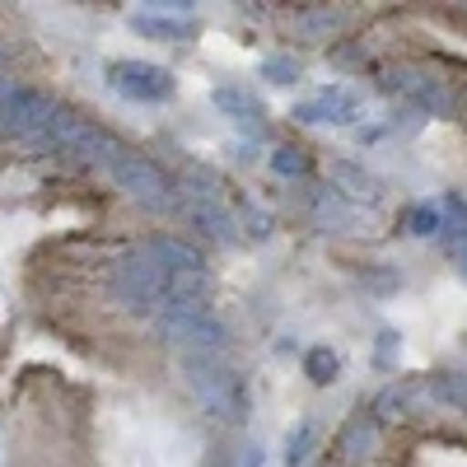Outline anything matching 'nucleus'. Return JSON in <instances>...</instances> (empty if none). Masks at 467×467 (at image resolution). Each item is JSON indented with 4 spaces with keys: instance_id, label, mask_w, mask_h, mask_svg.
I'll list each match as a JSON object with an SVG mask.
<instances>
[{
    "instance_id": "obj_14",
    "label": "nucleus",
    "mask_w": 467,
    "mask_h": 467,
    "mask_svg": "<svg viewBox=\"0 0 467 467\" xmlns=\"http://www.w3.org/2000/svg\"><path fill=\"white\" fill-rule=\"evenodd\" d=\"M140 37H160V43H192L197 37V19H169V15H131L127 19Z\"/></svg>"
},
{
    "instance_id": "obj_12",
    "label": "nucleus",
    "mask_w": 467,
    "mask_h": 467,
    "mask_svg": "<svg viewBox=\"0 0 467 467\" xmlns=\"http://www.w3.org/2000/svg\"><path fill=\"white\" fill-rule=\"evenodd\" d=\"M211 103L229 117V122H239L244 131H253V140L262 136V117H266V108H262V99L248 89V85H215L211 89Z\"/></svg>"
},
{
    "instance_id": "obj_24",
    "label": "nucleus",
    "mask_w": 467,
    "mask_h": 467,
    "mask_svg": "<svg viewBox=\"0 0 467 467\" xmlns=\"http://www.w3.org/2000/svg\"><path fill=\"white\" fill-rule=\"evenodd\" d=\"M15 89H19V85H15V80H10V75H0V103H5V99H10V94H15Z\"/></svg>"
},
{
    "instance_id": "obj_5",
    "label": "nucleus",
    "mask_w": 467,
    "mask_h": 467,
    "mask_svg": "<svg viewBox=\"0 0 467 467\" xmlns=\"http://www.w3.org/2000/svg\"><path fill=\"white\" fill-rule=\"evenodd\" d=\"M122 145L112 131H103L99 122H89V117H80V112H70V108H61V117L52 122V131H47V140H43V150H52V154H66V160H80V164H94V169H103L108 164V154Z\"/></svg>"
},
{
    "instance_id": "obj_23",
    "label": "nucleus",
    "mask_w": 467,
    "mask_h": 467,
    "mask_svg": "<svg viewBox=\"0 0 467 467\" xmlns=\"http://www.w3.org/2000/svg\"><path fill=\"white\" fill-rule=\"evenodd\" d=\"M239 467H266V453H262V449H248V453L239 458Z\"/></svg>"
},
{
    "instance_id": "obj_25",
    "label": "nucleus",
    "mask_w": 467,
    "mask_h": 467,
    "mask_svg": "<svg viewBox=\"0 0 467 467\" xmlns=\"http://www.w3.org/2000/svg\"><path fill=\"white\" fill-rule=\"evenodd\" d=\"M449 262H458V266H462V276H467V244H462V248H453V253H449Z\"/></svg>"
},
{
    "instance_id": "obj_1",
    "label": "nucleus",
    "mask_w": 467,
    "mask_h": 467,
    "mask_svg": "<svg viewBox=\"0 0 467 467\" xmlns=\"http://www.w3.org/2000/svg\"><path fill=\"white\" fill-rule=\"evenodd\" d=\"M150 327L169 350H178L182 360H215V356H229V346H234V332L211 308V299L169 304L150 318Z\"/></svg>"
},
{
    "instance_id": "obj_2",
    "label": "nucleus",
    "mask_w": 467,
    "mask_h": 467,
    "mask_svg": "<svg viewBox=\"0 0 467 467\" xmlns=\"http://www.w3.org/2000/svg\"><path fill=\"white\" fill-rule=\"evenodd\" d=\"M182 379H187V393L211 420H224V425H244L248 411H253V398H248V383L244 374L229 365V356H215V360H182Z\"/></svg>"
},
{
    "instance_id": "obj_8",
    "label": "nucleus",
    "mask_w": 467,
    "mask_h": 467,
    "mask_svg": "<svg viewBox=\"0 0 467 467\" xmlns=\"http://www.w3.org/2000/svg\"><path fill=\"white\" fill-rule=\"evenodd\" d=\"M173 215L187 220L192 229L206 234V239L220 244V248H239V244H244L239 211L224 206V197H220V202H211V197H178V202H173Z\"/></svg>"
},
{
    "instance_id": "obj_3",
    "label": "nucleus",
    "mask_w": 467,
    "mask_h": 467,
    "mask_svg": "<svg viewBox=\"0 0 467 467\" xmlns=\"http://www.w3.org/2000/svg\"><path fill=\"white\" fill-rule=\"evenodd\" d=\"M103 173L112 178V187H122L127 197H131L136 206H145V211H173V202H178L173 178H169L160 164H154L150 154H140V150L127 145V140L108 154Z\"/></svg>"
},
{
    "instance_id": "obj_10",
    "label": "nucleus",
    "mask_w": 467,
    "mask_h": 467,
    "mask_svg": "<svg viewBox=\"0 0 467 467\" xmlns=\"http://www.w3.org/2000/svg\"><path fill=\"white\" fill-rule=\"evenodd\" d=\"M154 262H160L164 271H173V276H192V281H211V266H206V253L192 248L187 239H178V234H154V239L140 244Z\"/></svg>"
},
{
    "instance_id": "obj_15",
    "label": "nucleus",
    "mask_w": 467,
    "mask_h": 467,
    "mask_svg": "<svg viewBox=\"0 0 467 467\" xmlns=\"http://www.w3.org/2000/svg\"><path fill=\"white\" fill-rule=\"evenodd\" d=\"M379 431H383V425H379V416L369 411V416H356V420H350L346 425V435H341V458L346 462H356V458H365V453H374L379 449Z\"/></svg>"
},
{
    "instance_id": "obj_4",
    "label": "nucleus",
    "mask_w": 467,
    "mask_h": 467,
    "mask_svg": "<svg viewBox=\"0 0 467 467\" xmlns=\"http://www.w3.org/2000/svg\"><path fill=\"white\" fill-rule=\"evenodd\" d=\"M61 99H52V94H43V89H15L5 103H0V136H10V140H24V145H33V150H43V140H47V131H52V122L61 117Z\"/></svg>"
},
{
    "instance_id": "obj_22",
    "label": "nucleus",
    "mask_w": 467,
    "mask_h": 467,
    "mask_svg": "<svg viewBox=\"0 0 467 467\" xmlns=\"http://www.w3.org/2000/svg\"><path fill=\"white\" fill-rule=\"evenodd\" d=\"M393 356H398V332H379V356H374V365H393Z\"/></svg>"
},
{
    "instance_id": "obj_16",
    "label": "nucleus",
    "mask_w": 467,
    "mask_h": 467,
    "mask_svg": "<svg viewBox=\"0 0 467 467\" xmlns=\"http://www.w3.org/2000/svg\"><path fill=\"white\" fill-rule=\"evenodd\" d=\"M299 75H304V66H299L290 52H271V57H262V80H266V85L290 89V85H299Z\"/></svg>"
},
{
    "instance_id": "obj_19",
    "label": "nucleus",
    "mask_w": 467,
    "mask_h": 467,
    "mask_svg": "<svg viewBox=\"0 0 467 467\" xmlns=\"http://www.w3.org/2000/svg\"><path fill=\"white\" fill-rule=\"evenodd\" d=\"M271 169H276L281 178H308L314 173V164H308V154L299 145H276L271 150Z\"/></svg>"
},
{
    "instance_id": "obj_6",
    "label": "nucleus",
    "mask_w": 467,
    "mask_h": 467,
    "mask_svg": "<svg viewBox=\"0 0 467 467\" xmlns=\"http://www.w3.org/2000/svg\"><path fill=\"white\" fill-rule=\"evenodd\" d=\"M112 94H122L127 103H169L178 94V75L160 61H140V57H122L103 66Z\"/></svg>"
},
{
    "instance_id": "obj_9",
    "label": "nucleus",
    "mask_w": 467,
    "mask_h": 467,
    "mask_svg": "<svg viewBox=\"0 0 467 467\" xmlns=\"http://www.w3.org/2000/svg\"><path fill=\"white\" fill-rule=\"evenodd\" d=\"M290 117L304 127H350V122H360V94L346 89V85H327L314 99L295 103Z\"/></svg>"
},
{
    "instance_id": "obj_7",
    "label": "nucleus",
    "mask_w": 467,
    "mask_h": 467,
    "mask_svg": "<svg viewBox=\"0 0 467 467\" xmlns=\"http://www.w3.org/2000/svg\"><path fill=\"white\" fill-rule=\"evenodd\" d=\"M383 89L388 94H402L411 103V112H440V117H453L458 112V94L444 75L435 70H420V66H402V70H388L383 75Z\"/></svg>"
},
{
    "instance_id": "obj_13",
    "label": "nucleus",
    "mask_w": 467,
    "mask_h": 467,
    "mask_svg": "<svg viewBox=\"0 0 467 467\" xmlns=\"http://www.w3.org/2000/svg\"><path fill=\"white\" fill-rule=\"evenodd\" d=\"M332 187L341 192V197H350L356 206L383 197V182H379L374 173H365L360 164H350V160H337V164H332Z\"/></svg>"
},
{
    "instance_id": "obj_21",
    "label": "nucleus",
    "mask_w": 467,
    "mask_h": 467,
    "mask_svg": "<svg viewBox=\"0 0 467 467\" xmlns=\"http://www.w3.org/2000/svg\"><path fill=\"white\" fill-rule=\"evenodd\" d=\"M337 24H341V15H299V19H295L299 33H323V28L332 33Z\"/></svg>"
},
{
    "instance_id": "obj_11",
    "label": "nucleus",
    "mask_w": 467,
    "mask_h": 467,
    "mask_svg": "<svg viewBox=\"0 0 467 467\" xmlns=\"http://www.w3.org/2000/svg\"><path fill=\"white\" fill-rule=\"evenodd\" d=\"M308 215H314V224L327 229V234H350V229H360L365 206L341 197L337 187H314V192H308Z\"/></svg>"
},
{
    "instance_id": "obj_17",
    "label": "nucleus",
    "mask_w": 467,
    "mask_h": 467,
    "mask_svg": "<svg viewBox=\"0 0 467 467\" xmlns=\"http://www.w3.org/2000/svg\"><path fill=\"white\" fill-rule=\"evenodd\" d=\"M304 374L314 379V383H332L341 374V356L332 346H308L304 350Z\"/></svg>"
},
{
    "instance_id": "obj_20",
    "label": "nucleus",
    "mask_w": 467,
    "mask_h": 467,
    "mask_svg": "<svg viewBox=\"0 0 467 467\" xmlns=\"http://www.w3.org/2000/svg\"><path fill=\"white\" fill-rule=\"evenodd\" d=\"M407 229L416 234V239H435V234H440V206H435V202L411 206V211H407Z\"/></svg>"
},
{
    "instance_id": "obj_26",
    "label": "nucleus",
    "mask_w": 467,
    "mask_h": 467,
    "mask_svg": "<svg viewBox=\"0 0 467 467\" xmlns=\"http://www.w3.org/2000/svg\"><path fill=\"white\" fill-rule=\"evenodd\" d=\"M0 75H5V47H0Z\"/></svg>"
},
{
    "instance_id": "obj_18",
    "label": "nucleus",
    "mask_w": 467,
    "mask_h": 467,
    "mask_svg": "<svg viewBox=\"0 0 467 467\" xmlns=\"http://www.w3.org/2000/svg\"><path fill=\"white\" fill-rule=\"evenodd\" d=\"M314 444H318V425L314 420H299L295 431L285 435V467H304L308 453H314Z\"/></svg>"
}]
</instances>
